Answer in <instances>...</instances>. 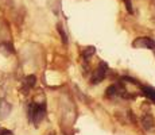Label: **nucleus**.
Wrapping results in <instances>:
<instances>
[{"mask_svg":"<svg viewBox=\"0 0 155 135\" xmlns=\"http://www.w3.org/2000/svg\"><path fill=\"white\" fill-rule=\"evenodd\" d=\"M96 53V49H94V47H86V49L84 50V52H82V57H84V59L85 61H89V59H91V57L93 56V54Z\"/></svg>","mask_w":155,"mask_h":135,"instance_id":"obj_8","label":"nucleus"},{"mask_svg":"<svg viewBox=\"0 0 155 135\" xmlns=\"http://www.w3.org/2000/svg\"><path fill=\"white\" fill-rule=\"evenodd\" d=\"M142 124H143V127H144L146 130H151V128L154 127V119H153V116H151L150 113H146V115L142 118Z\"/></svg>","mask_w":155,"mask_h":135,"instance_id":"obj_5","label":"nucleus"},{"mask_svg":"<svg viewBox=\"0 0 155 135\" xmlns=\"http://www.w3.org/2000/svg\"><path fill=\"white\" fill-rule=\"evenodd\" d=\"M46 116V104L45 103H32L28 106V119L38 126Z\"/></svg>","mask_w":155,"mask_h":135,"instance_id":"obj_1","label":"nucleus"},{"mask_svg":"<svg viewBox=\"0 0 155 135\" xmlns=\"http://www.w3.org/2000/svg\"><path fill=\"white\" fill-rule=\"evenodd\" d=\"M134 47H140V49H150L155 52V41L150 37H140L136 38L135 41L132 42Z\"/></svg>","mask_w":155,"mask_h":135,"instance_id":"obj_2","label":"nucleus"},{"mask_svg":"<svg viewBox=\"0 0 155 135\" xmlns=\"http://www.w3.org/2000/svg\"><path fill=\"white\" fill-rule=\"evenodd\" d=\"M126 2V4H127V10L130 11V12H132V5H131V2L130 0H124Z\"/></svg>","mask_w":155,"mask_h":135,"instance_id":"obj_13","label":"nucleus"},{"mask_svg":"<svg viewBox=\"0 0 155 135\" xmlns=\"http://www.w3.org/2000/svg\"><path fill=\"white\" fill-rule=\"evenodd\" d=\"M11 104L4 99H0V119H7L11 113Z\"/></svg>","mask_w":155,"mask_h":135,"instance_id":"obj_4","label":"nucleus"},{"mask_svg":"<svg viewBox=\"0 0 155 135\" xmlns=\"http://www.w3.org/2000/svg\"><path fill=\"white\" fill-rule=\"evenodd\" d=\"M123 92H124V89H121L120 85H111L107 89V96H109V97H112V96H119L123 93Z\"/></svg>","mask_w":155,"mask_h":135,"instance_id":"obj_6","label":"nucleus"},{"mask_svg":"<svg viewBox=\"0 0 155 135\" xmlns=\"http://www.w3.org/2000/svg\"><path fill=\"white\" fill-rule=\"evenodd\" d=\"M0 53H3V54L7 56V54L14 53V49L10 43H3V45H0Z\"/></svg>","mask_w":155,"mask_h":135,"instance_id":"obj_10","label":"nucleus"},{"mask_svg":"<svg viewBox=\"0 0 155 135\" xmlns=\"http://www.w3.org/2000/svg\"><path fill=\"white\" fill-rule=\"evenodd\" d=\"M142 92H143V95L146 96L147 99H150L151 101H154L155 103V89L153 88V86H142Z\"/></svg>","mask_w":155,"mask_h":135,"instance_id":"obj_7","label":"nucleus"},{"mask_svg":"<svg viewBox=\"0 0 155 135\" xmlns=\"http://www.w3.org/2000/svg\"><path fill=\"white\" fill-rule=\"evenodd\" d=\"M107 69H108V66H107V64H104V62H100V65L96 68V70L93 72V74H92V79H91V83L92 84H100L101 81L104 80V77H105L107 74Z\"/></svg>","mask_w":155,"mask_h":135,"instance_id":"obj_3","label":"nucleus"},{"mask_svg":"<svg viewBox=\"0 0 155 135\" xmlns=\"http://www.w3.org/2000/svg\"><path fill=\"white\" fill-rule=\"evenodd\" d=\"M0 135H12V133L10 130H2L0 128Z\"/></svg>","mask_w":155,"mask_h":135,"instance_id":"obj_12","label":"nucleus"},{"mask_svg":"<svg viewBox=\"0 0 155 135\" xmlns=\"http://www.w3.org/2000/svg\"><path fill=\"white\" fill-rule=\"evenodd\" d=\"M57 29H58V32H59V35H61V38H62V42H64V43H68V35H66V32H65L62 25H58L57 26Z\"/></svg>","mask_w":155,"mask_h":135,"instance_id":"obj_11","label":"nucleus"},{"mask_svg":"<svg viewBox=\"0 0 155 135\" xmlns=\"http://www.w3.org/2000/svg\"><path fill=\"white\" fill-rule=\"evenodd\" d=\"M35 84H37V77H35L34 74H30V76L26 77L25 85L27 86V88H32V86H35Z\"/></svg>","mask_w":155,"mask_h":135,"instance_id":"obj_9","label":"nucleus"}]
</instances>
